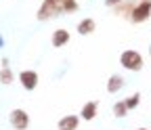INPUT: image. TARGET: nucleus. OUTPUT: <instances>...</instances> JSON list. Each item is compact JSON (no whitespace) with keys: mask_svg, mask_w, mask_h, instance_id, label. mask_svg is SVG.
<instances>
[{"mask_svg":"<svg viewBox=\"0 0 151 130\" xmlns=\"http://www.w3.org/2000/svg\"><path fill=\"white\" fill-rule=\"evenodd\" d=\"M134 4H137V0H122L118 6H113V13H116L118 17H126V19H130Z\"/></svg>","mask_w":151,"mask_h":130,"instance_id":"obj_7","label":"nucleus"},{"mask_svg":"<svg viewBox=\"0 0 151 130\" xmlns=\"http://www.w3.org/2000/svg\"><path fill=\"white\" fill-rule=\"evenodd\" d=\"M120 63H122V67L128 69V71H141L143 65H145L143 55H141L139 50H130V48L120 55Z\"/></svg>","mask_w":151,"mask_h":130,"instance_id":"obj_1","label":"nucleus"},{"mask_svg":"<svg viewBox=\"0 0 151 130\" xmlns=\"http://www.w3.org/2000/svg\"><path fill=\"white\" fill-rule=\"evenodd\" d=\"M149 57H151V44H149Z\"/></svg>","mask_w":151,"mask_h":130,"instance_id":"obj_17","label":"nucleus"},{"mask_svg":"<svg viewBox=\"0 0 151 130\" xmlns=\"http://www.w3.org/2000/svg\"><path fill=\"white\" fill-rule=\"evenodd\" d=\"M67 42H69V32H67L65 27H59V29L52 32V36H50V44H52L55 48H61V46H65Z\"/></svg>","mask_w":151,"mask_h":130,"instance_id":"obj_6","label":"nucleus"},{"mask_svg":"<svg viewBox=\"0 0 151 130\" xmlns=\"http://www.w3.org/2000/svg\"><path fill=\"white\" fill-rule=\"evenodd\" d=\"M139 103H141V95H139V92H134V95H130V97L126 99L128 109H134V107H139Z\"/></svg>","mask_w":151,"mask_h":130,"instance_id":"obj_15","label":"nucleus"},{"mask_svg":"<svg viewBox=\"0 0 151 130\" xmlns=\"http://www.w3.org/2000/svg\"><path fill=\"white\" fill-rule=\"evenodd\" d=\"M149 17H151V0H137L128 21L130 23H145Z\"/></svg>","mask_w":151,"mask_h":130,"instance_id":"obj_2","label":"nucleus"},{"mask_svg":"<svg viewBox=\"0 0 151 130\" xmlns=\"http://www.w3.org/2000/svg\"><path fill=\"white\" fill-rule=\"evenodd\" d=\"M57 2H59V6H61L63 13H76V11L80 9L76 0H57Z\"/></svg>","mask_w":151,"mask_h":130,"instance_id":"obj_12","label":"nucleus"},{"mask_svg":"<svg viewBox=\"0 0 151 130\" xmlns=\"http://www.w3.org/2000/svg\"><path fill=\"white\" fill-rule=\"evenodd\" d=\"M9 118H11V124H13L15 130H27V126H29V116H27L25 109H13Z\"/></svg>","mask_w":151,"mask_h":130,"instance_id":"obj_4","label":"nucleus"},{"mask_svg":"<svg viewBox=\"0 0 151 130\" xmlns=\"http://www.w3.org/2000/svg\"><path fill=\"white\" fill-rule=\"evenodd\" d=\"M0 82H2V84H11V82H13V71H11L9 67H2V69H0Z\"/></svg>","mask_w":151,"mask_h":130,"instance_id":"obj_14","label":"nucleus"},{"mask_svg":"<svg viewBox=\"0 0 151 130\" xmlns=\"http://www.w3.org/2000/svg\"><path fill=\"white\" fill-rule=\"evenodd\" d=\"M122 86H124V78L122 76H118V73L109 76V80H107V92L109 95H116L118 90H122Z\"/></svg>","mask_w":151,"mask_h":130,"instance_id":"obj_11","label":"nucleus"},{"mask_svg":"<svg viewBox=\"0 0 151 130\" xmlns=\"http://www.w3.org/2000/svg\"><path fill=\"white\" fill-rule=\"evenodd\" d=\"M97 111H99V103H97V101H88V103L82 107V111H80V118L86 120V122H90V120L97 118Z\"/></svg>","mask_w":151,"mask_h":130,"instance_id":"obj_8","label":"nucleus"},{"mask_svg":"<svg viewBox=\"0 0 151 130\" xmlns=\"http://www.w3.org/2000/svg\"><path fill=\"white\" fill-rule=\"evenodd\" d=\"M94 29H97V21H94L92 17H86V19H82V21L78 23V27H76V32H78L80 36H88V34H92Z\"/></svg>","mask_w":151,"mask_h":130,"instance_id":"obj_9","label":"nucleus"},{"mask_svg":"<svg viewBox=\"0 0 151 130\" xmlns=\"http://www.w3.org/2000/svg\"><path fill=\"white\" fill-rule=\"evenodd\" d=\"M38 73L34 71V69H23L21 73H19V82H21V86L25 88V90H34L36 86H38Z\"/></svg>","mask_w":151,"mask_h":130,"instance_id":"obj_5","label":"nucleus"},{"mask_svg":"<svg viewBox=\"0 0 151 130\" xmlns=\"http://www.w3.org/2000/svg\"><path fill=\"white\" fill-rule=\"evenodd\" d=\"M61 13H63V11H61V6H59L57 0H42V4L38 6L36 17H38L40 21H48V19H52V17L61 15Z\"/></svg>","mask_w":151,"mask_h":130,"instance_id":"obj_3","label":"nucleus"},{"mask_svg":"<svg viewBox=\"0 0 151 130\" xmlns=\"http://www.w3.org/2000/svg\"><path fill=\"white\" fill-rule=\"evenodd\" d=\"M0 46H2V36H0Z\"/></svg>","mask_w":151,"mask_h":130,"instance_id":"obj_19","label":"nucleus"},{"mask_svg":"<svg viewBox=\"0 0 151 130\" xmlns=\"http://www.w3.org/2000/svg\"><path fill=\"white\" fill-rule=\"evenodd\" d=\"M122 2V0H105V6H109V9H113V6H118Z\"/></svg>","mask_w":151,"mask_h":130,"instance_id":"obj_16","label":"nucleus"},{"mask_svg":"<svg viewBox=\"0 0 151 130\" xmlns=\"http://www.w3.org/2000/svg\"><path fill=\"white\" fill-rule=\"evenodd\" d=\"M59 130H78V126H80V118L78 116H65V118H61L59 120Z\"/></svg>","mask_w":151,"mask_h":130,"instance_id":"obj_10","label":"nucleus"},{"mask_svg":"<svg viewBox=\"0 0 151 130\" xmlns=\"http://www.w3.org/2000/svg\"><path fill=\"white\" fill-rule=\"evenodd\" d=\"M137 130H149V128H137Z\"/></svg>","mask_w":151,"mask_h":130,"instance_id":"obj_18","label":"nucleus"},{"mask_svg":"<svg viewBox=\"0 0 151 130\" xmlns=\"http://www.w3.org/2000/svg\"><path fill=\"white\" fill-rule=\"evenodd\" d=\"M128 105H126V101H118L116 105H113V116L116 118H126V113H128Z\"/></svg>","mask_w":151,"mask_h":130,"instance_id":"obj_13","label":"nucleus"}]
</instances>
